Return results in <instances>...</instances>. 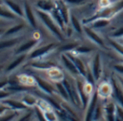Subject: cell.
Returning <instances> with one entry per match:
<instances>
[{
	"instance_id": "cell-22",
	"label": "cell",
	"mask_w": 123,
	"mask_h": 121,
	"mask_svg": "<svg viewBox=\"0 0 123 121\" xmlns=\"http://www.w3.org/2000/svg\"><path fill=\"white\" fill-rule=\"evenodd\" d=\"M112 88H113V95L116 96L118 103L121 105V107H123V92L121 91L120 87L117 84V82H116V81H113Z\"/></svg>"
},
{
	"instance_id": "cell-11",
	"label": "cell",
	"mask_w": 123,
	"mask_h": 121,
	"mask_svg": "<svg viewBox=\"0 0 123 121\" xmlns=\"http://www.w3.org/2000/svg\"><path fill=\"white\" fill-rule=\"evenodd\" d=\"M83 32H84V34L87 36V38L91 39L95 45H98L99 47H104V40H103L93 29H91L90 27H83Z\"/></svg>"
},
{
	"instance_id": "cell-17",
	"label": "cell",
	"mask_w": 123,
	"mask_h": 121,
	"mask_svg": "<svg viewBox=\"0 0 123 121\" xmlns=\"http://www.w3.org/2000/svg\"><path fill=\"white\" fill-rule=\"evenodd\" d=\"M67 55L69 56V57L71 58V61L74 63V65H76V67L78 68V70H79V72H80L81 76L86 77L87 74H86V68H85L84 63H83L79 57H77V56H74V55H71V54H67Z\"/></svg>"
},
{
	"instance_id": "cell-24",
	"label": "cell",
	"mask_w": 123,
	"mask_h": 121,
	"mask_svg": "<svg viewBox=\"0 0 123 121\" xmlns=\"http://www.w3.org/2000/svg\"><path fill=\"white\" fill-rule=\"evenodd\" d=\"M70 23H71V27L74 30H76L77 32H79V34H81L83 30L82 26H81V23L80 21H79L78 19H77V16H74V14H71V16H70Z\"/></svg>"
},
{
	"instance_id": "cell-39",
	"label": "cell",
	"mask_w": 123,
	"mask_h": 121,
	"mask_svg": "<svg viewBox=\"0 0 123 121\" xmlns=\"http://www.w3.org/2000/svg\"><path fill=\"white\" fill-rule=\"evenodd\" d=\"M113 69L117 70V71L120 72L121 75H123V65H115L113 66Z\"/></svg>"
},
{
	"instance_id": "cell-4",
	"label": "cell",
	"mask_w": 123,
	"mask_h": 121,
	"mask_svg": "<svg viewBox=\"0 0 123 121\" xmlns=\"http://www.w3.org/2000/svg\"><path fill=\"white\" fill-rule=\"evenodd\" d=\"M61 61H62V63H63V65L65 66V68L71 75L77 76L78 74H80V72H79V70H78V68H77L76 65H74V63L71 61V58H70L66 53H63L61 55Z\"/></svg>"
},
{
	"instance_id": "cell-3",
	"label": "cell",
	"mask_w": 123,
	"mask_h": 121,
	"mask_svg": "<svg viewBox=\"0 0 123 121\" xmlns=\"http://www.w3.org/2000/svg\"><path fill=\"white\" fill-rule=\"evenodd\" d=\"M91 72L93 75L95 81L99 80L100 76H102V62H100V55L96 54L94 58L92 60V65H91Z\"/></svg>"
},
{
	"instance_id": "cell-38",
	"label": "cell",
	"mask_w": 123,
	"mask_h": 121,
	"mask_svg": "<svg viewBox=\"0 0 123 121\" xmlns=\"http://www.w3.org/2000/svg\"><path fill=\"white\" fill-rule=\"evenodd\" d=\"M110 2L108 1V0H100L99 1V8L102 9H105V8H108V6H110Z\"/></svg>"
},
{
	"instance_id": "cell-16",
	"label": "cell",
	"mask_w": 123,
	"mask_h": 121,
	"mask_svg": "<svg viewBox=\"0 0 123 121\" xmlns=\"http://www.w3.org/2000/svg\"><path fill=\"white\" fill-rule=\"evenodd\" d=\"M51 16L54 19V21L57 23V25L61 27V29H63V30H65V26H66V24H65V22H64V19H63V16H62V14H61V12H60V9L57 8V6H55V8L53 9V10L51 11Z\"/></svg>"
},
{
	"instance_id": "cell-35",
	"label": "cell",
	"mask_w": 123,
	"mask_h": 121,
	"mask_svg": "<svg viewBox=\"0 0 123 121\" xmlns=\"http://www.w3.org/2000/svg\"><path fill=\"white\" fill-rule=\"evenodd\" d=\"M31 117H32V113H27V114H25V115L22 116L17 121H30Z\"/></svg>"
},
{
	"instance_id": "cell-36",
	"label": "cell",
	"mask_w": 123,
	"mask_h": 121,
	"mask_svg": "<svg viewBox=\"0 0 123 121\" xmlns=\"http://www.w3.org/2000/svg\"><path fill=\"white\" fill-rule=\"evenodd\" d=\"M112 37H113V38H119V37H123V27L118 28V29L112 34Z\"/></svg>"
},
{
	"instance_id": "cell-2",
	"label": "cell",
	"mask_w": 123,
	"mask_h": 121,
	"mask_svg": "<svg viewBox=\"0 0 123 121\" xmlns=\"http://www.w3.org/2000/svg\"><path fill=\"white\" fill-rule=\"evenodd\" d=\"M56 48V45L55 43H50L48 45H44V47H41V48H38L36 49L35 51H32L29 55V58L34 60V58H40V57H43L44 55H48L51 51H53L54 49Z\"/></svg>"
},
{
	"instance_id": "cell-10",
	"label": "cell",
	"mask_w": 123,
	"mask_h": 121,
	"mask_svg": "<svg viewBox=\"0 0 123 121\" xmlns=\"http://www.w3.org/2000/svg\"><path fill=\"white\" fill-rule=\"evenodd\" d=\"M77 89H78V93H79V96H80L81 104H82L83 108H85L87 104V92H86L85 84L81 80H77Z\"/></svg>"
},
{
	"instance_id": "cell-37",
	"label": "cell",
	"mask_w": 123,
	"mask_h": 121,
	"mask_svg": "<svg viewBox=\"0 0 123 121\" xmlns=\"http://www.w3.org/2000/svg\"><path fill=\"white\" fill-rule=\"evenodd\" d=\"M36 113H37V117H38V120H39V121H48L47 119H45V117H44V115H43V113L40 110V109L37 108V109H36Z\"/></svg>"
},
{
	"instance_id": "cell-26",
	"label": "cell",
	"mask_w": 123,
	"mask_h": 121,
	"mask_svg": "<svg viewBox=\"0 0 123 121\" xmlns=\"http://www.w3.org/2000/svg\"><path fill=\"white\" fill-rule=\"evenodd\" d=\"M55 87H56V90L58 91V93L62 94V96H63V97L65 98L66 101H69V100H70L69 94H68L67 90H66V88H65V85H64V83H63V82H62V83L56 82Z\"/></svg>"
},
{
	"instance_id": "cell-20",
	"label": "cell",
	"mask_w": 123,
	"mask_h": 121,
	"mask_svg": "<svg viewBox=\"0 0 123 121\" xmlns=\"http://www.w3.org/2000/svg\"><path fill=\"white\" fill-rule=\"evenodd\" d=\"M48 71H49V76L52 78V80L56 81V82H58V81H62L65 79V77H64L63 72L61 71L60 69H57V68H49V69H47Z\"/></svg>"
},
{
	"instance_id": "cell-27",
	"label": "cell",
	"mask_w": 123,
	"mask_h": 121,
	"mask_svg": "<svg viewBox=\"0 0 123 121\" xmlns=\"http://www.w3.org/2000/svg\"><path fill=\"white\" fill-rule=\"evenodd\" d=\"M43 115H44L45 119L48 121H57V116H56V114L50 108L45 109V110L43 111Z\"/></svg>"
},
{
	"instance_id": "cell-7",
	"label": "cell",
	"mask_w": 123,
	"mask_h": 121,
	"mask_svg": "<svg viewBox=\"0 0 123 121\" xmlns=\"http://www.w3.org/2000/svg\"><path fill=\"white\" fill-rule=\"evenodd\" d=\"M2 4L6 6L9 10H11L13 13H15V14H16L17 16H19L21 19L24 17V9L21 8V6L15 3L14 1H12V0H2Z\"/></svg>"
},
{
	"instance_id": "cell-6",
	"label": "cell",
	"mask_w": 123,
	"mask_h": 121,
	"mask_svg": "<svg viewBox=\"0 0 123 121\" xmlns=\"http://www.w3.org/2000/svg\"><path fill=\"white\" fill-rule=\"evenodd\" d=\"M97 100H98V94H97V92H96L93 95L92 100L90 101L89 108H87V110H86V116H85L84 121H93L96 107H97Z\"/></svg>"
},
{
	"instance_id": "cell-14",
	"label": "cell",
	"mask_w": 123,
	"mask_h": 121,
	"mask_svg": "<svg viewBox=\"0 0 123 121\" xmlns=\"http://www.w3.org/2000/svg\"><path fill=\"white\" fill-rule=\"evenodd\" d=\"M97 94L98 96H102V97H108L111 94L113 93V88L109 84L108 82H103L102 84L98 87L97 89Z\"/></svg>"
},
{
	"instance_id": "cell-29",
	"label": "cell",
	"mask_w": 123,
	"mask_h": 121,
	"mask_svg": "<svg viewBox=\"0 0 123 121\" xmlns=\"http://www.w3.org/2000/svg\"><path fill=\"white\" fill-rule=\"evenodd\" d=\"M74 52L78 55V54H89L92 52L91 48H86V47H83V45H80V47H77L76 49L74 50Z\"/></svg>"
},
{
	"instance_id": "cell-18",
	"label": "cell",
	"mask_w": 123,
	"mask_h": 121,
	"mask_svg": "<svg viewBox=\"0 0 123 121\" xmlns=\"http://www.w3.org/2000/svg\"><path fill=\"white\" fill-rule=\"evenodd\" d=\"M17 16L15 13H13L11 10H9L6 6L1 4V19H6V21H15L17 19Z\"/></svg>"
},
{
	"instance_id": "cell-9",
	"label": "cell",
	"mask_w": 123,
	"mask_h": 121,
	"mask_svg": "<svg viewBox=\"0 0 123 121\" xmlns=\"http://www.w3.org/2000/svg\"><path fill=\"white\" fill-rule=\"evenodd\" d=\"M23 9H24V17H25L26 21L28 22V24H29L31 27H36V25H37L36 17H35V14H34V12H32V9L30 8V6L27 2H25Z\"/></svg>"
},
{
	"instance_id": "cell-31",
	"label": "cell",
	"mask_w": 123,
	"mask_h": 121,
	"mask_svg": "<svg viewBox=\"0 0 123 121\" xmlns=\"http://www.w3.org/2000/svg\"><path fill=\"white\" fill-rule=\"evenodd\" d=\"M102 110H104V107L100 106V104H97V107H96V110H95V115H94V121H99L103 117V114Z\"/></svg>"
},
{
	"instance_id": "cell-30",
	"label": "cell",
	"mask_w": 123,
	"mask_h": 121,
	"mask_svg": "<svg viewBox=\"0 0 123 121\" xmlns=\"http://www.w3.org/2000/svg\"><path fill=\"white\" fill-rule=\"evenodd\" d=\"M109 43L111 45V47L113 48V49L116 50V51L118 52L119 54H121V55L123 56V45H120V43H118V42H116L115 40H109Z\"/></svg>"
},
{
	"instance_id": "cell-28",
	"label": "cell",
	"mask_w": 123,
	"mask_h": 121,
	"mask_svg": "<svg viewBox=\"0 0 123 121\" xmlns=\"http://www.w3.org/2000/svg\"><path fill=\"white\" fill-rule=\"evenodd\" d=\"M23 103L25 105H27V106H35V105L37 104V101H36V98H35L34 96L25 95L23 97Z\"/></svg>"
},
{
	"instance_id": "cell-32",
	"label": "cell",
	"mask_w": 123,
	"mask_h": 121,
	"mask_svg": "<svg viewBox=\"0 0 123 121\" xmlns=\"http://www.w3.org/2000/svg\"><path fill=\"white\" fill-rule=\"evenodd\" d=\"M17 116V113L13 111L12 114H3L1 115V121H13L16 118Z\"/></svg>"
},
{
	"instance_id": "cell-5",
	"label": "cell",
	"mask_w": 123,
	"mask_h": 121,
	"mask_svg": "<svg viewBox=\"0 0 123 121\" xmlns=\"http://www.w3.org/2000/svg\"><path fill=\"white\" fill-rule=\"evenodd\" d=\"M36 45H38V40H37L36 38L29 39V40H27V41H25V42L21 43V45H19V47L16 49L15 53H16L17 55H21V54H26L27 52H29Z\"/></svg>"
},
{
	"instance_id": "cell-12",
	"label": "cell",
	"mask_w": 123,
	"mask_h": 121,
	"mask_svg": "<svg viewBox=\"0 0 123 121\" xmlns=\"http://www.w3.org/2000/svg\"><path fill=\"white\" fill-rule=\"evenodd\" d=\"M26 60V55L25 54H21V55H17L16 58H14L6 68V74H10V72L14 71L18 66H21L23 64V62Z\"/></svg>"
},
{
	"instance_id": "cell-1",
	"label": "cell",
	"mask_w": 123,
	"mask_h": 121,
	"mask_svg": "<svg viewBox=\"0 0 123 121\" xmlns=\"http://www.w3.org/2000/svg\"><path fill=\"white\" fill-rule=\"evenodd\" d=\"M37 15L38 17L40 19V21L44 24V26L48 28L50 32H51L53 36H55L58 40H64V35L63 32H61V27L57 25L54 19L51 16V14H49L48 12H44V11H41V10H37Z\"/></svg>"
},
{
	"instance_id": "cell-25",
	"label": "cell",
	"mask_w": 123,
	"mask_h": 121,
	"mask_svg": "<svg viewBox=\"0 0 123 121\" xmlns=\"http://www.w3.org/2000/svg\"><path fill=\"white\" fill-rule=\"evenodd\" d=\"M109 23H110V21L107 19H97L93 22L92 27H93L94 29H100V28H103V27L108 26Z\"/></svg>"
},
{
	"instance_id": "cell-23",
	"label": "cell",
	"mask_w": 123,
	"mask_h": 121,
	"mask_svg": "<svg viewBox=\"0 0 123 121\" xmlns=\"http://www.w3.org/2000/svg\"><path fill=\"white\" fill-rule=\"evenodd\" d=\"M2 104H6L8 106H11L12 108H14V109H27V106H26L24 103H19V102L12 101V100L2 101Z\"/></svg>"
},
{
	"instance_id": "cell-40",
	"label": "cell",
	"mask_w": 123,
	"mask_h": 121,
	"mask_svg": "<svg viewBox=\"0 0 123 121\" xmlns=\"http://www.w3.org/2000/svg\"><path fill=\"white\" fill-rule=\"evenodd\" d=\"M121 87H122V88H123V80H122V81H121Z\"/></svg>"
},
{
	"instance_id": "cell-8",
	"label": "cell",
	"mask_w": 123,
	"mask_h": 121,
	"mask_svg": "<svg viewBox=\"0 0 123 121\" xmlns=\"http://www.w3.org/2000/svg\"><path fill=\"white\" fill-rule=\"evenodd\" d=\"M104 113L106 121H116V115H117V107L115 103H108L104 106Z\"/></svg>"
},
{
	"instance_id": "cell-33",
	"label": "cell",
	"mask_w": 123,
	"mask_h": 121,
	"mask_svg": "<svg viewBox=\"0 0 123 121\" xmlns=\"http://www.w3.org/2000/svg\"><path fill=\"white\" fill-rule=\"evenodd\" d=\"M66 3L69 6H82V4H85L87 2V0H64Z\"/></svg>"
},
{
	"instance_id": "cell-19",
	"label": "cell",
	"mask_w": 123,
	"mask_h": 121,
	"mask_svg": "<svg viewBox=\"0 0 123 121\" xmlns=\"http://www.w3.org/2000/svg\"><path fill=\"white\" fill-rule=\"evenodd\" d=\"M23 28H24L23 24H17V25L12 26V27H10L3 35H2V39H3L4 37H9V38L15 37L19 32H21V30H23Z\"/></svg>"
},
{
	"instance_id": "cell-34",
	"label": "cell",
	"mask_w": 123,
	"mask_h": 121,
	"mask_svg": "<svg viewBox=\"0 0 123 121\" xmlns=\"http://www.w3.org/2000/svg\"><path fill=\"white\" fill-rule=\"evenodd\" d=\"M77 47H78V45H77V43H69V45H64V47H62V51H63V52L74 51Z\"/></svg>"
},
{
	"instance_id": "cell-15",
	"label": "cell",
	"mask_w": 123,
	"mask_h": 121,
	"mask_svg": "<svg viewBox=\"0 0 123 121\" xmlns=\"http://www.w3.org/2000/svg\"><path fill=\"white\" fill-rule=\"evenodd\" d=\"M23 40V38L22 37H12V38H9V39H2L1 41V45H0V48H1V50H4L6 49V48H12L14 47V45H18L21 41Z\"/></svg>"
},
{
	"instance_id": "cell-13",
	"label": "cell",
	"mask_w": 123,
	"mask_h": 121,
	"mask_svg": "<svg viewBox=\"0 0 123 121\" xmlns=\"http://www.w3.org/2000/svg\"><path fill=\"white\" fill-rule=\"evenodd\" d=\"M56 6V2L53 0H38L37 2V8L41 11L51 13V11Z\"/></svg>"
},
{
	"instance_id": "cell-21",
	"label": "cell",
	"mask_w": 123,
	"mask_h": 121,
	"mask_svg": "<svg viewBox=\"0 0 123 121\" xmlns=\"http://www.w3.org/2000/svg\"><path fill=\"white\" fill-rule=\"evenodd\" d=\"M35 79H36V81H37V83H38V85L43 90V91L45 92V93H48V94H52V93L54 92V88L52 87L51 84H49V83H48L47 81L42 80V79L38 78V77H36Z\"/></svg>"
}]
</instances>
